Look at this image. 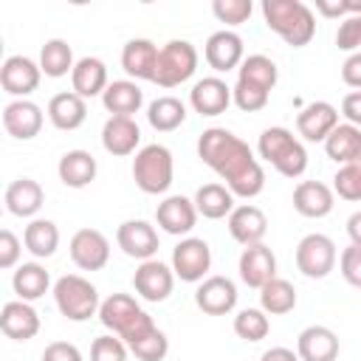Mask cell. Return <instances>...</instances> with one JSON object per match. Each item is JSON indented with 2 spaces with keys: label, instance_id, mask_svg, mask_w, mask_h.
<instances>
[{
  "label": "cell",
  "instance_id": "cell-12",
  "mask_svg": "<svg viewBox=\"0 0 361 361\" xmlns=\"http://www.w3.org/2000/svg\"><path fill=\"white\" fill-rule=\"evenodd\" d=\"M133 288L147 302H164V299H169V293L175 288V271H172V265H166L161 259H147L135 268Z\"/></svg>",
  "mask_w": 361,
  "mask_h": 361
},
{
  "label": "cell",
  "instance_id": "cell-50",
  "mask_svg": "<svg viewBox=\"0 0 361 361\" xmlns=\"http://www.w3.org/2000/svg\"><path fill=\"white\" fill-rule=\"evenodd\" d=\"M341 116L347 118V124L361 130V90H353L341 99Z\"/></svg>",
  "mask_w": 361,
  "mask_h": 361
},
{
  "label": "cell",
  "instance_id": "cell-4",
  "mask_svg": "<svg viewBox=\"0 0 361 361\" xmlns=\"http://www.w3.org/2000/svg\"><path fill=\"white\" fill-rule=\"evenodd\" d=\"M257 152L285 178H299L307 169V152L288 127H265L259 133Z\"/></svg>",
  "mask_w": 361,
  "mask_h": 361
},
{
  "label": "cell",
  "instance_id": "cell-13",
  "mask_svg": "<svg viewBox=\"0 0 361 361\" xmlns=\"http://www.w3.org/2000/svg\"><path fill=\"white\" fill-rule=\"evenodd\" d=\"M116 243L127 257H133L138 262L155 259V254H158V231L147 220H124L116 228Z\"/></svg>",
  "mask_w": 361,
  "mask_h": 361
},
{
  "label": "cell",
  "instance_id": "cell-40",
  "mask_svg": "<svg viewBox=\"0 0 361 361\" xmlns=\"http://www.w3.org/2000/svg\"><path fill=\"white\" fill-rule=\"evenodd\" d=\"M268 330H271V322L262 307H245L234 316V333H237V338H243L248 344L262 341L268 336Z\"/></svg>",
  "mask_w": 361,
  "mask_h": 361
},
{
  "label": "cell",
  "instance_id": "cell-21",
  "mask_svg": "<svg viewBox=\"0 0 361 361\" xmlns=\"http://www.w3.org/2000/svg\"><path fill=\"white\" fill-rule=\"evenodd\" d=\"M231 102H234V99H231V87H228L220 76H203V79H197V82L192 85V90H189V104H192V110L200 113V116H209V118L226 113Z\"/></svg>",
  "mask_w": 361,
  "mask_h": 361
},
{
  "label": "cell",
  "instance_id": "cell-35",
  "mask_svg": "<svg viewBox=\"0 0 361 361\" xmlns=\"http://www.w3.org/2000/svg\"><path fill=\"white\" fill-rule=\"evenodd\" d=\"M11 288L23 302H34L39 296H45V290L51 288V276L45 271V265L39 262H23L17 265L14 276H11Z\"/></svg>",
  "mask_w": 361,
  "mask_h": 361
},
{
  "label": "cell",
  "instance_id": "cell-26",
  "mask_svg": "<svg viewBox=\"0 0 361 361\" xmlns=\"http://www.w3.org/2000/svg\"><path fill=\"white\" fill-rule=\"evenodd\" d=\"M268 231V217L259 206L254 203H243V206H234V212L228 214V234L245 248V245H257L262 243Z\"/></svg>",
  "mask_w": 361,
  "mask_h": 361
},
{
  "label": "cell",
  "instance_id": "cell-27",
  "mask_svg": "<svg viewBox=\"0 0 361 361\" xmlns=\"http://www.w3.org/2000/svg\"><path fill=\"white\" fill-rule=\"evenodd\" d=\"M299 361H336L338 358V336L324 324H310L296 338Z\"/></svg>",
  "mask_w": 361,
  "mask_h": 361
},
{
  "label": "cell",
  "instance_id": "cell-28",
  "mask_svg": "<svg viewBox=\"0 0 361 361\" xmlns=\"http://www.w3.org/2000/svg\"><path fill=\"white\" fill-rule=\"evenodd\" d=\"M85 118H87V104H85V99L79 93L62 90V93L51 96V102H48V121L56 130H65V133L79 130L85 124Z\"/></svg>",
  "mask_w": 361,
  "mask_h": 361
},
{
  "label": "cell",
  "instance_id": "cell-3",
  "mask_svg": "<svg viewBox=\"0 0 361 361\" xmlns=\"http://www.w3.org/2000/svg\"><path fill=\"white\" fill-rule=\"evenodd\" d=\"M262 17L290 48H305L316 37V14L302 0H262Z\"/></svg>",
  "mask_w": 361,
  "mask_h": 361
},
{
  "label": "cell",
  "instance_id": "cell-38",
  "mask_svg": "<svg viewBox=\"0 0 361 361\" xmlns=\"http://www.w3.org/2000/svg\"><path fill=\"white\" fill-rule=\"evenodd\" d=\"M259 307L268 313V316H285L296 307V288L282 279V276H274L268 285L259 288Z\"/></svg>",
  "mask_w": 361,
  "mask_h": 361
},
{
  "label": "cell",
  "instance_id": "cell-42",
  "mask_svg": "<svg viewBox=\"0 0 361 361\" xmlns=\"http://www.w3.org/2000/svg\"><path fill=\"white\" fill-rule=\"evenodd\" d=\"M127 347H130V353H133L138 361H164L166 353H169V338H166L164 330L152 327V330H147L141 338H135V341L127 344Z\"/></svg>",
  "mask_w": 361,
  "mask_h": 361
},
{
  "label": "cell",
  "instance_id": "cell-11",
  "mask_svg": "<svg viewBox=\"0 0 361 361\" xmlns=\"http://www.w3.org/2000/svg\"><path fill=\"white\" fill-rule=\"evenodd\" d=\"M39 79H42V68L39 62H34L31 56H23V54H14L3 62L0 68V85L8 96L14 99H25L31 96L37 87H39Z\"/></svg>",
  "mask_w": 361,
  "mask_h": 361
},
{
  "label": "cell",
  "instance_id": "cell-16",
  "mask_svg": "<svg viewBox=\"0 0 361 361\" xmlns=\"http://www.w3.org/2000/svg\"><path fill=\"white\" fill-rule=\"evenodd\" d=\"M42 121H45L42 107L31 99H11L3 107V127L17 141H31L34 135H39Z\"/></svg>",
  "mask_w": 361,
  "mask_h": 361
},
{
  "label": "cell",
  "instance_id": "cell-8",
  "mask_svg": "<svg viewBox=\"0 0 361 361\" xmlns=\"http://www.w3.org/2000/svg\"><path fill=\"white\" fill-rule=\"evenodd\" d=\"M197 71V48L189 39H169L158 51L155 65V85L158 87H178L189 82Z\"/></svg>",
  "mask_w": 361,
  "mask_h": 361
},
{
  "label": "cell",
  "instance_id": "cell-34",
  "mask_svg": "<svg viewBox=\"0 0 361 361\" xmlns=\"http://www.w3.org/2000/svg\"><path fill=\"white\" fill-rule=\"evenodd\" d=\"M195 209L206 220H220L234 212V195L226 183H203L195 192Z\"/></svg>",
  "mask_w": 361,
  "mask_h": 361
},
{
  "label": "cell",
  "instance_id": "cell-20",
  "mask_svg": "<svg viewBox=\"0 0 361 361\" xmlns=\"http://www.w3.org/2000/svg\"><path fill=\"white\" fill-rule=\"evenodd\" d=\"M237 271H240V279H243L248 288H257V290H259L262 285H268V282L276 276V254H274L265 243L245 245L243 254H240Z\"/></svg>",
  "mask_w": 361,
  "mask_h": 361
},
{
  "label": "cell",
  "instance_id": "cell-24",
  "mask_svg": "<svg viewBox=\"0 0 361 361\" xmlns=\"http://www.w3.org/2000/svg\"><path fill=\"white\" fill-rule=\"evenodd\" d=\"M0 330L6 338L28 341L39 333V313L31 307V302H23V299L6 302L0 310Z\"/></svg>",
  "mask_w": 361,
  "mask_h": 361
},
{
  "label": "cell",
  "instance_id": "cell-2",
  "mask_svg": "<svg viewBox=\"0 0 361 361\" xmlns=\"http://www.w3.org/2000/svg\"><path fill=\"white\" fill-rule=\"evenodd\" d=\"M279 71L276 62L265 54H251L237 68V85L231 87V99L243 113H257L268 104L271 90L276 87Z\"/></svg>",
  "mask_w": 361,
  "mask_h": 361
},
{
  "label": "cell",
  "instance_id": "cell-22",
  "mask_svg": "<svg viewBox=\"0 0 361 361\" xmlns=\"http://www.w3.org/2000/svg\"><path fill=\"white\" fill-rule=\"evenodd\" d=\"M336 206V192L333 186L322 183V180H299L296 189H293V209L302 214V217H310V220H319V217H327Z\"/></svg>",
  "mask_w": 361,
  "mask_h": 361
},
{
  "label": "cell",
  "instance_id": "cell-1",
  "mask_svg": "<svg viewBox=\"0 0 361 361\" xmlns=\"http://www.w3.org/2000/svg\"><path fill=\"white\" fill-rule=\"evenodd\" d=\"M200 161L217 172L234 197H257L265 189V172L254 158L251 147L226 127H209L197 138Z\"/></svg>",
  "mask_w": 361,
  "mask_h": 361
},
{
  "label": "cell",
  "instance_id": "cell-48",
  "mask_svg": "<svg viewBox=\"0 0 361 361\" xmlns=\"http://www.w3.org/2000/svg\"><path fill=\"white\" fill-rule=\"evenodd\" d=\"M39 361H85L79 347L71 344V341H51L45 350H42V358Z\"/></svg>",
  "mask_w": 361,
  "mask_h": 361
},
{
  "label": "cell",
  "instance_id": "cell-51",
  "mask_svg": "<svg viewBox=\"0 0 361 361\" xmlns=\"http://www.w3.org/2000/svg\"><path fill=\"white\" fill-rule=\"evenodd\" d=\"M259 361H299V355L293 350H288V347H271V350H265L259 355Z\"/></svg>",
  "mask_w": 361,
  "mask_h": 361
},
{
  "label": "cell",
  "instance_id": "cell-7",
  "mask_svg": "<svg viewBox=\"0 0 361 361\" xmlns=\"http://www.w3.org/2000/svg\"><path fill=\"white\" fill-rule=\"evenodd\" d=\"M54 302L68 322H87L90 316H99V307H102L96 285L79 274H65L56 279Z\"/></svg>",
  "mask_w": 361,
  "mask_h": 361
},
{
  "label": "cell",
  "instance_id": "cell-45",
  "mask_svg": "<svg viewBox=\"0 0 361 361\" xmlns=\"http://www.w3.org/2000/svg\"><path fill=\"white\" fill-rule=\"evenodd\" d=\"M336 45L341 51H350V54H358L361 48V14H350L338 23V31H336Z\"/></svg>",
  "mask_w": 361,
  "mask_h": 361
},
{
  "label": "cell",
  "instance_id": "cell-33",
  "mask_svg": "<svg viewBox=\"0 0 361 361\" xmlns=\"http://www.w3.org/2000/svg\"><path fill=\"white\" fill-rule=\"evenodd\" d=\"M23 245L37 259L54 257L56 248H59V228H56V223L54 220H45V217H34L25 226V231H23Z\"/></svg>",
  "mask_w": 361,
  "mask_h": 361
},
{
  "label": "cell",
  "instance_id": "cell-10",
  "mask_svg": "<svg viewBox=\"0 0 361 361\" xmlns=\"http://www.w3.org/2000/svg\"><path fill=\"white\" fill-rule=\"evenodd\" d=\"M212 268V248L200 237H183L172 248V271L180 282H203Z\"/></svg>",
  "mask_w": 361,
  "mask_h": 361
},
{
  "label": "cell",
  "instance_id": "cell-49",
  "mask_svg": "<svg viewBox=\"0 0 361 361\" xmlns=\"http://www.w3.org/2000/svg\"><path fill=\"white\" fill-rule=\"evenodd\" d=\"M341 82H344L347 87L361 90V51H358V54H350V56L344 59V65H341Z\"/></svg>",
  "mask_w": 361,
  "mask_h": 361
},
{
  "label": "cell",
  "instance_id": "cell-30",
  "mask_svg": "<svg viewBox=\"0 0 361 361\" xmlns=\"http://www.w3.org/2000/svg\"><path fill=\"white\" fill-rule=\"evenodd\" d=\"M6 209L14 214V217H31L42 209L45 203V192L42 186L34 180V178H17L6 186Z\"/></svg>",
  "mask_w": 361,
  "mask_h": 361
},
{
  "label": "cell",
  "instance_id": "cell-43",
  "mask_svg": "<svg viewBox=\"0 0 361 361\" xmlns=\"http://www.w3.org/2000/svg\"><path fill=\"white\" fill-rule=\"evenodd\" d=\"M254 11L251 0H214L212 3V14L226 23V25H243Z\"/></svg>",
  "mask_w": 361,
  "mask_h": 361
},
{
  "label": "cell",
  "instance_id": "cell-39",
  "mask_svg": "<svg viewBox=\"0 0 361 361\" xmlns=\"http://www.w3.org/2000/svg\"><path fill=\"white\" fill-rule=\"evenodd\" d=\"M73 51H71V45L65 42V39H48L42 48H39V68H42V73L45 76H51V79H59V76H68V73H73Z\"/></svg>",
  "mask_w": 361,
  "mask_h": 361
},
{
  "label": "cell",
  "instance_id": "cell-19",
  "mask_svg": "<svg viewBox=\"0 0 361 361\" xmlns=\"http://www.w3.org/2000/svg\"><path fill=\"white\" fill-rule=\"evenodd\" d=\"M155 223L158 228H164L166 234L172 237H183L195 228L197 223V209H195V200L183 197V195H169L158 203L155 209Z\"/></svg>",
  "mask_w": 361,
  "mask_h": 361
},
{
  "label": "cell",
  "instance_id": "cell-44",
  "mask_svg": "<svg viewBox=\"0 0 361 361\" xmlns=\"http://www.w3.org/2000/svg\"><path fill=\"white\" fill-rule=\"evenodd\" d=\"M130 347L118 336H99L90 344V361H127Z\"/></svg>",
  "mask_w": 361,
  "mask_h": 361
},
{
  "label": "cell",
  "instance_id": "cell-36",
  "mask_svg": "<svg viewBox=\"0 0 361 361\" xmlns=\"http://www.w3.org/2000/svg\"><path fill=\"white\" fill-rule=\"evenodd\" d=\"M324 152L336 164H350L353 158L361 155V130L353 127V124H347V121L344 124L338 121V127L324 141Z\"/></svg>",
  "mask_w": 361,
  "mask_h": 361
},
{
  "label": "cell",
  "instance_id": "cell-46",
  "mask_svg": "<svg viewBox=\"0 0 361 361\" xmlns=\"http://www.w3.org/2000/svg\"><path fill=\"white\" fill-rule=\"evenodd\" d=\"M338 268H341V276L347 279V285L361 290V245L350 243L338 257Z\"/></svg>",
  "mask_w": 361,
  "mask_h": 361
},
{
  "label": "cell",
  "instance_id": "cell-32",
  "mask_svg": "<svg viewBox=\"0 0 361 361\" xmlns=\"http://www.w3.org/2000/svg\"><path fill=\"white\" fill-rule=\"evenodd\" d=\"M102 104L113 116H130L133 118L144 104V90L133 79H116L102 93Z\"/></svg>",
  "mask_w": 361,
  "mask_h": 361
},
{
  "label": "cell",
  "instance_id": "cell-31",
  "mask_svg": "<svg viewBox=\"0 0 361 361\" xmlns=\"http://www.w3.org/2000/svg\"><path fill=\"white\" fill-rule=\"evenodd\" d=\"M71 85H73V93H79L82 99H93V96H102L107 90V65L99 59V56H82L76 65H73V73H71Z\"/></svg>",
  "mask_w": 361,
  "mask_h": 361
},
{
  "label": "cell",
  "instance_id": "cell-18",
  "mask_svg": "<svg viewBox=\"0 0 361 361\" xmlns=\"http://www.w3.org/2000/svg\"><path fill=\"white\" fill-rule=\"evenodd\" d=\"M336 127H338V110L330 102H310L296 116V133L313 144H319V141L324 144Z\"/></svg>",
  "mask_w": 361,
  "mask_h": 361
},
{
  "label": "cell",
  "instance_id": "cell-14",
  "mask_svg": "<svg viewBox=\"0 0 361 361\" xmlns=\"http://www.w3.org/2000/svg\"><path fill=\"white\" fill-rule=\"evenodd\" d=\"M71 259L82 271H102L110 259V240L99 228H79L71 237Z\"/></svg>",
  "mask_w": 361,
  "mask_h": 361
},
{
  "label": "cell",
  "instance_id": "cell-52",
  "mask_svg": "<svg viewBox=\"0 0 361 361\" xmlns=\"http://www.w3.org/2000/svg\"><path fill=\"white\" fill-rule=\"evenodd\" d=\"M347 237L353 245H361V209L347 217Z\"/></svg>",
  "mask_w": 361,
  "mask_h": 361
},
{
  "label": "cell",
  "instance_id": "cell-6",
  "mask_svg": "<svg viewBox=\"0 0 361 361\" xmlns=\"http://www.w3.org/2000/svg\"><path fill=\"white\" fill-rule=\"evenodd\" d=\"M175 178V161L169 147L164 144H147L133 158V180L144 195H164L172 186Z\"/></svg>",
  "mask_w": 361,
  "mask_h": 361
},
{
  "label": "cell",
  "instance_id": "cell-29",
  "mask_svg": "<svg viewBox=\"0 0 361 361\" xmlns=\"http://www.w3.org/2000/svg\"><path fill=\"white\" fill-rule=\"evenodd\" d=\"M96 172H99V164L96 158L87 152V149H68L59 164H56V175L65 186L71 189H85L96 180Z\"/></svg>",
  "mask_w": 361,
  "mask_h": 361
},
{
  "label": "cell",
  "instance_id": "cell-25",
  "mask_svg": "<svg viewBox=\"0 0 361 361\" xmlns=\"http://www.w3.org/2000/svg\"><path fill=\"white\" fill-rule=\"evenodd\" d=\"M141 144V130L135 124V118L130 116H110L102 127V147L116 155V158H124V155H133Z\"/></svg>",
  "mask_w": 361,
  "mask_h": 361
},
{
  "label": "cell",
  "instance_id": "cell-47",
  "mask_svg": "<svg viewBox=\"0 0 361 361\" xmlns=\"http://www.w3.org/2000/svg\"><path fill=\"white\" fill-rule=\"evenodd\" d=\"M20 251H23V245H20L17 234L3 228L0 231V268H14L20 259Z\"/></svg>",
  "mask_w": 361,
  "mask_h": 361
},
{
  "label": "cell",
  "instance_id": "cell-41",
  "mask_svg": "<svg viewBox=\"0 0 361 361\" xmlns=\"http://www.w3.org/2000/svg\"><path fill=\"white\" fill-rule=\"evenodd\" d=\"M333 192L350 203L361 200V155L338 166V172L333 175Z\"/></svg>",
  "mask_w": 361,
  "mask_h": 361
},
{
  "label": "cell",
  "instance_id": "cell-23",
  "mask_svg": "<svg viewBox=\"0 0 361 361\" xmlns=\"http://www.w3.org/2000/svg\"><path fill=\"white\" fill-rule=\"evenodd\" d=\"M158 45L147 37H135L130 39L124 48H121V68L124 73L135 82V79H144V82H152L155 79V65H158Z\"/></svg>",
  "mask_w": 361,
  "mask_h": 361
},
{
  "label": "cell",
  "instance_id": "cell-9",
  "mask_svg": "<svg viewBox=\"0 0 361 361\" xmlns=\"http://www.w3.org/2000/svg\"><path fill=\"white\" fill-rule=\"evenodd\" d=\"M338 251L336 243L327 234H305L296 245V268L307 276V279H324L333 268H336Z\"/></svg>",
  "mask_w": 361,
  "mask_h": 361
},
{
  "label": "cell",
  "instance_id": "cell-5",
  "mask_svg": "<svg viewBox=\"0 0 361 361\" xmlns=\"http://www.w3.org/2000/svg\"><path fill=\"white\" fill-rule=\"evenodd\" d=\"M99 322L124 344H133L135 338H141L147 330L155 327L152 316L141 310V305L130 293H110L99 307Z\"/></svg>",
  "mask_w": 361,
  "mask_h": 361
},
{
  "label": "cell",
  "instance_id": "cell-17",
  "mask_svg": "<svg viewBox=\"0 0 361 361\" xmlns=\"http://www.w3.org/2000/svg\"><path fill=\"white\" fill-rule=\"evenodd\" d=\"M195 305L206 316H226L237 307V285L228 276H206L195 290Z\"/></svg>",
  "mask_w": 361,
  "mask_h": 361
},
{
  "label": "cell",
  "instance_id": "cell-15",
  "mask_svg": "<svg viewBox=\"0 0 361 361\" xmlns=\"http://www.w3.org/2000/svg\"><path fill=\"white\" fill-rule=\"evenodd\" d=\"M203 56H206V65L217 73H228L234 68L243 65L245 59V48H243V37L223 28V31H214L209 39H206V48H203Z\"/></svg>",
  "mask_w": 361,
  "mask_h": 361
},
{
  "label": "cell",
  "instance_id": "cell-37",
  "mask_svg": "<svg viewBox=\"0 0 361 361\" xmlns=\"http://www.w3.org/2000/svg\"><path fill=\"white\" fill-rule=\"evenodd\" d=\"M147 121L158 133H172L186 121V104L175 96H158L147 107Z\"/></svg>",
  "mask_w": 361,
  "mask_h": 361
}]
</instances>
